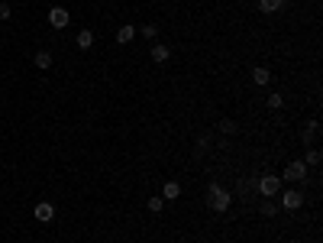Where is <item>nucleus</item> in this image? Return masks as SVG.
I'll return each mask as SVG.
<instances>
[{
	"instance_id": "f8f14e48",
	"label": "nucleus",
	"mask_w": 323,
	"mask_h": 243,
	"mask_svg": "<svg viewBox=\"0 0 323 243\" xmlns=\"http://www.w3.org/2000/svg\"><path fill=\"white\" fill-rule=\"evenodd\" d=\"M252 81H255V85H269V81H271V71L269 68H252Z\"/></svg>"
},
{
	"instance_id": "9b49d317",
	"label": "nucleus",
	"mask_w": 323,
	"mask_h": 243,
	"mask_svg": "<svg viewBox=\"0 0 323 243\" xmlns=\"http://www.w3.org/2000/svg\"><path fill=\"white\" fill-rule=\"evenodd\" d=\"M281 7H285V0H259V10H262V13H278Z\"/></svg>"
},
{
	"instance_id": "39448f33",
	"label": "nucleus",
	"mask_w": 323,
	"mask_h": 243,
	"mask_svg": "<svg viewBox=\"0 0 323 243\" xmlns=\"http://www.w3.org/2000/svg\"><path fill=\"white\" fill-rule=\"evenodd\" d=\"M285 179H288V182H304V179H307V165L300 162V159H297V162H291V165L285 169Z\"/></svg>"
},
{
	"instance_id": "dca6fc26",
	"label": "nucleus",
	"mask_w": 323,
	"mask_h": 243,
	"mask_svg": "<svg viewBox=\"0 0 323 243\" xmlns=\"http://www.w3.org/2000/svg\"><path fill=\"white\" fill-rule=\"evenodd\" d=\"M162 208H165V198H149V211L152 214H159Z\"/></svg>"
},
{
	"instance_id": "5701e85b",
	"label": "nucleus",
	"mask_w": 323,
	"mask_h": 243,
	"mask_svg": "<svg viewBox=\"0 0 323 243\" xmlns=\"http://www.w3.org/2000/svg\"><path fill=\"white\" fill-rule=\"evenodd\" d=\"M55 243H65V240H55Z\"/></svg>"
},
{
	"instance_id": "423d86ee",
	"label": "nucleus",
	"mask_w": 323,
	"mask_h": 243,
	"mask_svg": "<svg viewBox=\"0 0 323 243\" xmlns=\"http://www.w3.org/2000/svg\"><path fill=\"white\" fill-rule=\"evenodd\" d=\"M32 214H36V220H42V224H49V220L55 217V208H52L49 201H39V204H36V211H32Z\"/></svg>"
},
{
	"instance_id": "6ab92c4d",
	"label": "nucleus",
	"mask_w": 323,
	"mask_h": 243,
	"mask_svg": "<svg viewBox=\"0 0 323 243\" xmlns=\"http://www.w3.org/2000/svg\"><path fill=\"white\" fill-rule=\"evenodd\" d=\"M220 130L223 133H236V120H220Z\"/></svg>"
},
{
	"instance_id": "20e7f679",
	"label": "nucleus",
	"mask_w": 323,
	"mask_h": 243,
	"mask_svg": "<svg viewBox=\"0 0 323 243\" xmlns=\"http://www.w3.org/2000/svg\"><path fill=\"white\" fill-rule=\"evenodd\" d=\"M68 20H71V16H68V10H65V7H52V10H49V23H52L55 30H65Z\"/></svg>"
},
{
	"instance_id": "a211bd4d",
	"label": "nucleus",
	"mask_w": 323,
	"mask_h": 243,
	"mask_svg": "<svg viewBox=\"0 0 323 243\" xmlns=\"http://www.w3.org/2000/svg\"><path fill=\"white\" fill-rule=\"evenodd\" d=\"M281 104H285V97H281V94H269V107L271 110H278Z\"/></svg>"
},
{
	"instance_id": "7ed1b4c3",
	"label": "nucleus",
	"mask_w": 323,
	"mask_h": 243,
	"mask_svg": "<svg viewBox=\"0 0 323 243\" xmlns=\"http://www.w3.org/2000/svg\"><path fill=\"white\" fill-rule=\"evenodd\" d=\"M300 204H304V195H300L297 188H291V191L281 195V208H285V211H297Z\"/></svg>"
},
{
	"instance_id": "412c9836",
	"label": "nucleus",
	"mask_w": 323,
	"mask_h": 243,
	"mask_svg": "<svg viewBox=\"0 0 323 243\" xmlns=\"http://www.w3.org/2000/svg\"><path fill=\"white\" fill-rule=\"evenodd\" d=\"M197 149H200V152H204V149H210V136H200V140H197Z\"/></svg>"
},
{
	"instance_id": "4468645a",
	"label": "nucleus",
	"mask_w": 323,
	"mask_h": 243,
	"mask_svg": "<svg viewBox=\"0 0 323 243\" xmlns=\"http://www.w3.org/2000/svg\"><path fill=\"white\" fill-rule=\"evenodd\" d=\"M259 211L265 214V217H275V214H278V208H275V201H262V204H259Z\"/></svg>"
},
{
	"instance_id": "2eb2a0df",
	"label": "nucleus",
	"mask_w": 323,
	"mask_h": 243,
	"mask_svg": "<svg viewBox=\"0 0 323 243\" xmlns=\"http://www.w3.org/2000/svg\"><path fill=\"white\" fill-rule=\"evenodd\" d=\"M314 140H317V123H307V130H304V143L310 146Z\"/></svg>"
},
{
	"instance_id": "f257e3e1",
	"label": "nucleus",
	"mask_w": 323,
	"mask_h": 243,
	"mask_svg": "<svg viewBox=\"0 0 323 243\" xmlns=\"http://www.w3.org/2000/svg\"><path fill=\"white\" fill-rule=\"evenodd\" d=\"M207 198H210V208H214V211H226V208H230V201H233V195H230V191H223L216 182L207 188Z\"/></svg>"
},
{
	"instance_id": "4be33fe9",
	"label": "nucleus",
	"mask_w": 323,
	"mask_h": 243,
	"mask_svg": "<svg viewBox=\"0 0 323 243\" xmlns=\"http://www.w3.org/2000/svg\"><path fill=\"white\" fill-rule=\"evenodd\" d=\"M0 20H10V7H7V3H0Z\"/></svg>"
},
{
	"instance_id": "ddd939ff",
	"label": "nucleus",
	"mask_w": 323,
	"mask_h": 243,
	"mask_svg": "<svg viewBox=\"0 0 323 243\" xmlns=\"http://www.w3.org/2000/svg\"><path fill=\"white\" fill-rule=\"evenodd\" d=\"M36 65H39V68H52V52L39 49V52H36Z\"/></svg>"
},
{
	"instance_id": "f03ea898",
	"label": "nucleus",
	"mask_w": 323,
	"mask_h": 243,
	"mask_svg": "<svg viewBox=\"0 0 323 243\" xmlns=\"http://www.w3.org/2000/svg\"><path fill=\"white\" fill-rule=\"evenodd\" d=\"M278 188H281V179H278V175H262V179H259V191L265 198H275Z\"/></svg>"
},
{
	"instance_id": "6e6552de",
	"label": "nucleus",
	"mask_w": 323,
	"mask_h": 243,
	"mask_svg": "<svg viewBox=\"0 0 323 243\" xmlns=\"http://www.w3.org/2000/svg\"><path fill=\"white\" fill-rule=\"evenodd\" d=\"M136 39V26H120V30H116V42H120V46H126V42H133Z\"/></svg>"
},
{
	"instance_id": "9d476101",
	"label": "nucleus",
	"mask_w": 323,
	"mask_h": 243,
	"mask_svg": "<svg viewBox=\"0 0 323 243\" xmlns=\"http://www.w3.org/2000/svg\"><path fill=\"white\" fill-rule=\"evenodd\" d=\"M75 46L78 49H91L94 46V32L91 30H81V32H78V39H75Z\"/></svg>"
},
{
	"instance_id": "f3484780",
	"label": "nucleus",
	"mask_w": 323,
	"mask_h": 243,
	"mask_svg": "<svg viewBox=\"0 0 323 243\" xmlns=\"http://www.w3.org/2000/svg\"><path fill=\"white\" fill-rule=\"evenodd\" d=\"M142 36H146V39H155V36H159V26H155V23H146V26H142Z\"/></svg>"
},
{
	"instance_id": "aec40b11",
	"label": "nucleus",
	"mask_w": 323,
	"mask_h": 243,
	"mask_svg": "<svg viewBox=\"0 0 323 243\" xmlns=\"http://www.w3.org/2000/svg\"><path fill=\"white\" fill-rule=\"evenodd\" d=\"M307 162L310 165H320V152H317V149H307Z\"/></svg>"
},
{
	"instance_id": "1a4fd4ad",
	"label": "nucleus",
	"mask_w": 323,
	"mask_h": 243,
	"mask_svg": "<svg viewBox=\"0 0 323 243\" xmlns=\"http://www.w3.org/2000/svg\"><path fill=\"white\" fill-rule=\"evenodd\" d=\"M162 198H165V201H175V198H181V185H178V182H165Z\"/></svg>"
},
{
	"instance_id": "0eeeda50",
	"label": "nucleus",
	"mask_w": 323,
	"mask_h": 243,
	"mask_svg": "<svg viewBox=\"0 0 323 243\" xmlns=\"http://www.w3.org/2000/svg\"><path fill=\"white\" fill-rule=\"evenodd\" d=\"M168 59H171V49L168 46H162V42H155V46H152V62H168Z\"/></svg>"
}]
</instances>
